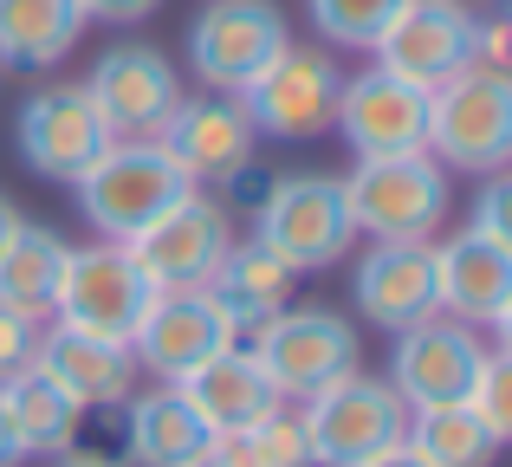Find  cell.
<instances>
[{"mask_svg": "<svg viewBox=\"0 0 512 467\" xmlns=\"http://www.w3.org/2000/svg\"><path fill=\"white\" fill-rule=\"evenodd\" d=\"M467 409H474V416L493 429V442L506 448V435H512V357L506 351H487L474 390H467Z\"/></svg>", "mask_w": 512, "mask_h": 467, "instance_id": "30", "label": "cell"}, {"mask_svg": "<svg viewBox=\"0 0 512 467\" xmlns=\"http://www.w3.org/2000/svg\"><path fill=\"white\" fill-rule=\"evenodd\" d=\"M253 240L299 279L344 266L357 247V228H350L338 176H273L253 208Z\"/></svg>", "mask_w": 512, "mask_h": 467, "instance_id": "3", "label": "cell"}, {"mask_svg": "<svg viewBox=\"0 0 512 467\" xmlns=\"http://www.w3.org/2000/svg\"><path fill=\"white\" fill-rule=\"evenodd\" d=\"M72 189H78V215L91 221V234L124 247V240L143 234L163 208L182 202L195 182L175 169V156L156 137H117Z\"/></svg>", "mask_w": 512, "mask_h": 467, "instance_id": "1", "label": "cell"}, {"mask_svg": "<svg viewBox=\"0 0 512 467\" xmlns=\"http://www.w3.org/2000/svg\"><path fill=\"white\" fill-rule=\"evenodd\" d=\"M85 33L78 0H0V65L13 72H46Z\"/></svg>", "mask_w": 512, "mask_h": 467, "instance_id": "26", "label": "cell"}, {"mask_svg": "<svg viewBox=\"0 0 512 467\" xmlns=\"http://www.w3.org/2000/svg\"><path fill=\"white\" fill-rule=\"evenodd\" d=\"M0 409H7L13 435H20V455H52V461L72 455L78 422H85V409H78L39 364L0 377Z\"/></svg>", "mask_w": 512, "mask_h": 467, "instance_id": "24", "label": "cell"}, {"mask_svg": "<svg viewBox=\"0 0 512 467\" xmlns=\"http://www.w3.org/2000/svg\"><path fill=\"white\" fill-rule=\"evenodd\" d=\"M299 429H305L312 467H363V461L383 455V448L402 442L409 403L389 390V377L344 370L338 383H325V390H312L299 403Z\"/></svg>", "mask_w": 512, "mask_h": 467, "instance_id": "4", "label": "cell"}, {"mask_svg": "<svg viewBox=\"0 0 512 467\" xmlns=\"http://www.w3.org/2000/svg\"><path fill=\"white\" fill-rule=\"evenodd\" d=\"M33 351H39V325H33V318H20V312H7V305H0V377H13V370H26V364H33Z\"/></svg>", "mask_w": 512, "mask_h": 467, "instance_id": "32", "label": "cell"}, {"mask_svg": "<svg viewBox=\"0 0 512 467\" xmlns=\"http://www.w3.org/2000/svg\"><path fill=\"white\" fill-rule=\"evenodd\" d=\"M350 228L370 240H435L454 208V182L428 150L409 156H357V169L338 182Z\"/></svg>", "mask_w": 512, "mask_h": 467, "instance_id": "2", "label": "cell"}, {"mask_svg": "<svg viewBox=\"0 0 512 467\" xmlns=\"http://www.w3.org/2000/svg\"><path fill=\"white\" fill-rule=\"evenodd\" d=\"M331 130L350 143V156H409L428 150V91L409 85V78L370 72L344 78L338 85V111H331Z\"/></svg>", "mask_w": 512, "mask_h": 467, "instance_id": "13", "label": "cell"}, {"mask_svg": "<svg viewBox=\"0 0 512 467\" xmlns=\"http://www.w3.org/2000/svg\"><path fill=\"white\" fill-rule=\"evenodd\" d=\"M214 461L221 467H312L305 429L286 403H279L273 416H260L253 429H240V435H214Z\"/></svg>", "mask_w": 512, "mask_h": 467, "instance_id": "28", "label": "cell"}, {"mask_svg": "<svg viewBox=\"0 0 512 467\" xmlns=\"http://www.w3.org/2000/svg\"><path fill=\"white\" fill-rule=\"evenodd\" d=\"M33 364L72 396L78 409H124L130 390H137V357L130 344H111V338H91V331H72V325H39V351Z\"/></svg>", "mask_w": 512, "mask_h": 467, "instance_id": "20", "label": "cell"}, {"mask_svg": "<svg viewBox=\"0 0 512 467\" xmlns=\"http://www.w3.org/2000/svg\"><path fill=\"white\" fill-rule=\"evenodd\" d=\"M428 156L448 176H493L512 156V72L467 65L428 91Z\"/></svg>", "mask_w": 512, "mask_h": 467, "instance_id": "5", "label": "cell"}, {"mask_svg": "<svg viewBox=\"0 0 512 467\" xmlns=\"http://www.w3.org/2000/svg\"><path fill=\"white\" fill-rule=\"evenodd\" d=\"M312 7V26L325 46H344V52H370L383 39V26L396 20L409 0H305Z\"/></svg>", "mask_w": 512, "mask_h": 467, "instance_id": "29", "label": "cell"}, {"mask_svg": "<svg viewBox=\"0 0 512 467\" xmlns=\"http://www.w3.org/2000/svg\"><path fill=\"white\" fill-rule=\"evenodd\" d=\"M20 435H13V422H7V409H0V467H20Z\"/></svg>", "mask_w": 512, "mask_h": 467, "instance_id": "34", "label": "cell"}, {"mask_svg": "<svg viewBox=\"0 0 512 467\" xmlns=\"http://www.w3.org/2000/svg\"><path fill=\"white\" fill-rule=\"evenodd\" d=\"M65 234L59 228H39V221H20L0 247V305L33 325L52 318V299H59V273H65Z\"/></svg>", "mask_w": 512, "mask_h": 467, "instance_id": "25", "label": "cell"}, {"mask_svg": "<svg viewBox=\"0 0 512 467\" xmlns=\"http://www.w3.org/2000/svg\"><path fill=\"white\" fill-rule=\"evenodd\" d=\"M59 467H124V461H111V455H78V448H72V455H59Z\"/></svg>", "mask_w": 512, "mask_h": 467, "instance_id": "36", "label": "cell"}, {"mask_svg": "<svg viewBox=\"0 0 512 467\" xmlns=\"http://www.w3.org/2000/svg\"><path fill=\"white\" fill-rule=\"evenodd\" d=\"M227 344H240V331L227 325V312L195 286V292H156L143 325H137V338H130V357H137V370H150L156 383H182L188 370L221 357Z\"/></svg>", "mask_w": 512, "mask_h": 467, "instance_id": "14", "label": "cell"}, {"mask_svg": "<svg viewBox=\"0 0 512 467\" xmlns=\"http://www.w3.org/2000/svg\"><path fill=\"white\" fill-rule=\"evenodd\" d=\"M234 247V221L214 202L208 189H188L175 208L150 221L143 234L124 240V253L137 260V273L150 279L156 292H195L208 286V273L221 266V253Z\"/></svg>", "mask_w": 512, "mask_h": 467, "instance_id": "10", "label": "cell"}, {"mask_svg": "<svg viewBox=\"0 0 512 467\" xmlns=\"http://www.w3.org/2000/svg\"><path fill=\"white\" fill-rule=\"evenodd\" d=\"M480 364H487V338L480 325H461L448 312H428L422 325L396 331L389 351V390L409 409H435V403H467Z\"/></svg>", "mask_w": 512, "mask_h": 467, "instance_id": "12", "label": "cell"}, {"mask_svg": "<svg viewBox=\"0 0 512 467\" xmlns=\"http://www.w3.org/2000/svg\"><path fill=\"white\" fill-rule=\"evenodd\" d=\"M195 467H221V461H214V448H208V455H201V461H195Z\"/></svg>", "mask_w": 512, "mask_h": 467, "instance_id": "38", "label": "cell"}, {"mask_svg": "<svg viewBox=\"0 0 512 467\" xmlns=\"http://www.w3.org/2000/svg\"><path fill=\"white\" fill-rule=\"evenodd\" d=\"M156 143L175 156L188 182H221L234 176L240 163H253V124L240 111V98H221V91H201V98H182L169 111V124L156 130Z\"/></svg>", "mask_w": 512, "mask_h": 467, "instance_id": "19", "label": "cell"}, {"mask_svg": "<svg viewBox=\"0 0 512 467\" xmlns=\"http://www.w3.org/2000/svg\"><path fill=\"white\" fill-rule=\"evenodd\" d=\"M156 7H163V0H78V13H85V20H104V26H137V20H150Z\"/></svg>", "mask_w": 512, "mask_h": 467, "instance_id": "33", "label": "cell"}, {"mask_svg": "<svg viewBox=\"0 0 512 467\" xmlns=\"http://www.w3.org/2000/svg\"><path fill=\"white\" fill-rule=\"evenodd\" d=\"M85 91L104 111L111 137H156L169 124V111L182 104V78L156 46H111L98 59V72L85 78Z\"/></svg>", "mask_w": 512, "mask_h": 467, "instance_id": "17", "label": "cell"}, {"mask_svg": "<svg viewBox=\"0 0 512 467\" xmlns=\"http://www.w3.org/2000/svg\"><path fill=\"white\" fill-rule=\"evenodd\" d=\"M363 467H422V461H415V455H409V448H402V442H396V448H383V455H376V461H363Z\"/></svg>", "mask_w": 512, "mask_h": 467, "instance_id": "35", "label": "cell"}, {"mask_svg": "<svg viewBox=\"0 0 512 467\" xmlns=\"http://www.w3.org/2000/svg\"><path fill=\"white\" fill-rule=\"evenodd\" d=\"M175 390L188 396V409H195L214 435H240V429H253L260 416H273V409L286 403V396L273 390V377L260 370L253 344H227L221 357H208L201 370H188Z\"/></svg>", "mask_w": 512, "mask_h": 467, "instance_id": "21", "label": "cell"}, {"mask_svg": "<svg viewBox=\"0 0 512 467\" xmlns=\"http://www.w3.org/2000/svg\"><path fill=\"white\" fill-rule=\"evenodd\" d=\"M253 357L286 403H305L312 390L357 370V325L338 318L331 305H286L253 331Z\"/></svg>", "mask_w": 512, "mask_h": 467, "instance_id": "8", "label": "cell"}, {"mask_svg": "<svg viewBox=\"0 0 512 467\" xmlns=\"http://www.w3.org/2000/svg\"><path fill=\"white\" fill-rule=\"evenodd\" d=\"M474 234H487V240H506L512 247V182L493 169L487 176V189H480V202H474V221H467Z\"/></svg>", "mask_w": 512, "mask_h": 467, "instance_id": "31", "label": "cell"}, {"mask_svg": "<svg viewBox=\"0 0 512 467\" xmlns=\"http://www.w3.org/2000/svg\"><path fill=\"white\" fill-rule=\"evenodd\" d=\"M350 299L383 331L422 325L435 312V260H428V240H370V253H357V266H350Z\"/></svg>", "mask_w": 512, "mask_h": 467, "instance_id": "18", "label": "cell"}, {"mask_svg": "<svg viewBox=\"0 0 512 467\" xmlns=\"http://www.w3.org/2000/svg\"><path fill=\"white\" fill-rule=\"evenodd\" d=\"M448 7H467V13H474V7H480V0H448Z\"/></svg>", "mask_w": 512, "mask_h": 467, "instance_id": "39", "label": "cell"}, {"mask_svg": "<svg viewBox=\"0 0 512 467\" xmlns=\"http://www.w3.org/2000/svg\"><path fill=\"white\" fill-rule=\"evenodd\" d=\"M428 260H435V312L461 318V325H512V247L506 240L461 228L441 247L428 240Z\"/></svg>", "mask_w": 512, "mask_h": 467, "instance_id": "16", "label": "cell"}, {"mask_svg": "<svg viewBox=\"0 0 512 467\" xmlns=\"http://www.w3.org/2000/svg\"><path fill=\"white\" fill-rule=\"evenodd\" d=\"M338 59L325 46H286L247 91H240V111H247L253 137L273 143H312L331 130V111H338Z\"/></svg>", "mask_w": 512, "mask_h": 467, "instance_id": "9", "label": "cell"}, {"mask_svg": "<svg viewBox=\"0 0 512 467\" xmlns=\"http://www.w3.org/2000/svg\"><path fill=\"white\" fill-rule=\"evenodd\" d=\"M292 286H299V273H286L260 240H234L201 292L227 312V325H234V331H260L273 312H286V305H292Z\"/></svg>", "mask_w": 512, "mask_h": 467, "instance_id": "23", "label": "cell"}, {"mask_svg": "<svg viewBox=\"0 0 512 467\" xmlns=\"http://www.w3.org/2000/svg\"><path fill=\"white\" fill-rule=\"evenodd\" d=\"M111 143L117 137H111V124H104V111L91 104L85 85H46L13 117V150H20V163L46 182H65V189H72Z\"/></svg>", "mask_w": 512, "mask_h": 467, "instance_id": "11", "label": "cell"}, {"mask_svg": "<svg viewBox=\"0 0 512 467\" xmlns=\"http://www.w3.org/2000/svg\"><path fill=\"white\" fill-rule=\"evenodd\" d=\"M13 228H20V208H13L7 195H0V247H7V234H13Z\"/></svg>", "mask_w": 512, "mask_h": 467, "instance_id": "37", "label": "cell"}, {"mask_svg": "<svg viewBox=\"0 0 512 467\" xmlns=\"http://www.w3.org/2000/svg\"><path fill=\"white\" fill-rule=\"evenodd\" d=\"M474 26L480 20L467 7H448V0H409V7L383 26V39H376L370 52H376L383 72L435 91V85H448L454 72L474 65Z\"/></svg>", "mask_w": 512, "mask_h": 467, "instance_id": "15", "label": "cell"}, {"mask_svg": "<svg viewBox=\"0 0 512 467\" xmlns=\"http://www.w3.org/2000/svg\"><path fill=\"white\" fill-rule=\"evenodd\" d=\"M156 286L137 273L117 240H91V247H72L65 253V273H59V299H52V318L72 331H91V338H111V344H130L150 312Z\"/></svg>", "mask_w": 512, "mask_h": 467, "instance_id": "7", "label": "cell"}, {"mask_svg": "<svg viewBox=\"0 0 512 467\" xmlns=\"http://www.w3.org/2000/svg\"><path fill=\"white\" fill-rule=\"evenodd\" d=\"M402 448H409L422 467H493L500 442L493 429L474 416L467 403H435V409H409V429H402Z\"/></svg>", "mask_w": 512, "mask_h": 467, "instance_id": "27", "label": "cell"}, {"mask_svg": "<svg viewBox=\"0 0 512 467\" xmlns=\"http://www.w3.org/2000/svg\"><path fill=\"white\" fill-rule=\"evenodd\" d=\"M286 46L292 26L273 0H208L188 26V65L201 91H221V98H240Z\"/></svg>", "mask_w": 512, "mask_h": 467, "instance_id": "6", "label": "cell"}, {"mask_svg": "<svg viewBox=\"0 0 512 467\" xmlns=\"http://www.w3.org/2000/svg\"><path fill=\"white\" fill-rule=\"evenodd\" d=\"M214 448V429L188 409V396L163 390H130L124 403V455L130 467H195Z\"/></svg>", "mask_w": 512, "mask_h": 467, "instance_id": "22", "label": "cell"}]
</instances>
